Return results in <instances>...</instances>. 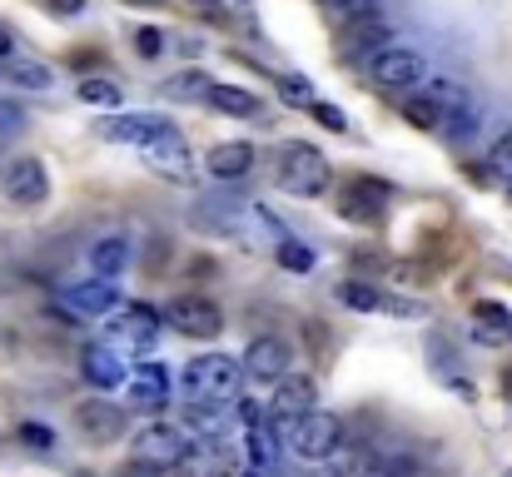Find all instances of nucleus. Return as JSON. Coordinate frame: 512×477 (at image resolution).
<instances>
[{
  "label": "nucleus",
  "instance_id": "obj_2",
  "mask_svg": "<svg viewBox=\"0 0 512 477\" xmlns=\"http://www.w3.org/2000/svg\"><path fill=\"white\" fill-rule=\"evenodd\" d=\"M274 174H279V184H284L289 194H299V199L324 194L329 179H334L329 155H324L319 145H309V140H289V145L274 155Z\"/></svg>",
  "mask_w": 512,
  "mask_h": 477
},
{
  "label": "nucleus",
  "instance_id": "obj_39",
  "mask_svg": "<svg viewBox=\"0 0 512 477\" xmlns=\"http://www.w3.org/2000/svg\"><path fill=\"white\" fill-rule=\"evenodd\" d=\"M324 5H329V10H348L353 0H324Z\"/></svg>",
  "mask_w": 512,
  "mask_h": 477
},
{
  "label": "nucleus",
  "instance_id": "obj_3",
  "mask_svg": "<svg viewBox=\"0 0 512 477\" xmlns=\"http://www.w3.org/2000/svg\"><path fill=\"white\" fill-rule=\"evenodd\" d=\"M284 433H289V453L304 458V463H329L343 448V418L339 413H324V408H309Z\"/></svg>",
  "mask_w": 512,
  "mask_h": 477
},
{
  "label": "nucleus",
  "instance_id": "obj_23",
  "mask_svg": "<svg viewBox=\"0 0 512 477\" xmlns=\"http://www.w3.org/2000/svg\"><path fill=\"white\" fill-rule=\"evenodd\" d=\"M90 264H95V274H105V279H120V274H125V264H130V239H125V234H110V239H100V244L90 249Z\"/></svg>",
  "mask_w": 512,
  "mask_h": 477
},
{
  "label": "nucleus",
  "instance_id": "obj_9",
  "mask_svg": "<svg viewBox=\"0 0 512 477\" xmlns=\"http://www.w3.org/2000/svg\"><path fill=\"white\" fill-rule=\"evenodd\" d=\"M0 184H5V199L20 204V209H35V204L50 199V174H45V164H40L35 155L10 159V169H5Z\"/></svg>",
  "mask_w": 512,
  "mask_h": 477
},
{
  "label": "nucleus",
  "instance_id": "obj_25",
  "mask_svg": "<svg viewBox=\"0 0 512 477\" xmlns=\"http://www.w3.org/2000/svg\"><path fill=\"white\" fill-rule=\"evenodd\" d=\"M209 85H214V80H209L204 70H179V75L165 80V95H170V100H209Z\"/></svg>",
  "mask_w": 512,
  "mask_h": 477
},
{
  "label": "nucleus",
  "instance_id": "obj_10",
  "mask_svg": "<svg viewBox=\"0 0 512 477\" xmlns=\"http://www.w3.org/2000/svg\"><path fill=\"white\" fill-rule=\"evenodd\" d=\"M239 363H244V378L249 383H279L289 373V363H294V348L284 338H254Z\"/></svg>",
  "mask_w": 512,
  "mask_h": 477
},
{
  "label": "nucleus",
  "instance_id": "obj_12",
  "mask_svg": "<svg viewBox=\"0 0 512 477\" xmlns=\"http://www.w3.org/2000/svg\"><path fill=\"white\" fill-rule=\"evenodd\" d=\"M75 423H80V433H85L90 443H115V438H125V408H115L110 398L80 403V408H75Z\"/></svg>",
  "mask_w": 512,
  "mask_h": 477
},
{
  "label": "nucleus",
  "instance_id": "obj_13",
  "mask_svg": "<svg viewBox=\"0 0 512 477\" xmlns=\"http://www.w3.org/2000/svg\"><path fill=\"white\" fill-rule=\"evenodd\" d=\"M170 130L174 125L170 120H160V115H115V120L100 125L105 140H115V145H135V150H145L150 140H160V135H170Z\"/></svg>",
  "mask_w": 512,
  "mask_h": 477
},
{
  "label": "nucleus",
  "instance_id": "obj_24",
  "mask_svg": "<svg viewBox=\"0 0 512 477\" xmlns=\"http://www.w3.org/2000/svg\"><path fill=\"white\" fill-rule=\"evenodd\" d=\"M378 458L368 448H339L334 453V477H378Z\"/></svg>",
  "mask_w": 512,
  "mask_h": 477
},
{
  "label": "nucleus",
  "instance_id": "obj_8",
  "mask_svg": "<svg viewBox=\"0 0 512 477\" xmlns=\"http://www.w3.org/2000/svg\"><path fill=\"white\" fill-rule=\"evenodd\" d=\"M165 318L184 338H219L224 333V309L214 299H199V294H179L170 309H165Z\"/></svg>",
  "mask_w": 512,
  "mask_h": 477
},
{
  "label": "nucleus",
  "instance_id": "obj_34",
  "mask_svg": "<svg viewBox=\"0 0 512 477\" xmlns=\"http://www.w3.org/2000/svg\"><path fill=\"white\" fill-rule=\"evenodd\" d=\"M309 110H314V120H319L324 130H334V135H343V130H348V120H343L339 105H329V100H314Z\"/></svg>",
  "mask_w": 512,
  "mask_h": 477
},
{
  "label": "nucleus",
  "instance_id": "obj_21",
  "mask_svg": "<svg viewBox=\"0 0 512 477\" xmlns=\"http://www.w3.org/2000/svg\"><path fill=\"white\" fill-rule=\"evenodd\" d=\"M5 70H0V80H10L15 90H50L55 85V70L50 65H40V60H0Z\"/></svg>",
  "mask_w": 512,
  "mask_h": 477
},
{
  "label": "nucleus",
  "instance_id": "obj_37",
  "mask_svg": "<svg viewBox=\"0 0 512 477\" xmlns=\"http://www.w3.org/2000/svg\"><path fill=\"white\" fill-rule=\"evenodd\" d=\"M50 5V15H80L85 10V0H45Z\"/></svg>",
  "mask_w": 512,
  "mask_h": 477
},
{
  "label": "nucleus",
  "instance_id": "obj_22",
  "mask_svg": "<svg viewBox=\"0 0 512 477\" xmlns=\"http://www.w3.org/2000/svg\"><path fill=\"white\" fill-rule=\"evenodd\" d=\"M423 100H428L438 115H453V110L473 105V100H468V90H463L458 80H448V75H423Z\"/></svg>",
  "mask_w": 512,
  "mask_h": 477
},
{
  "label": "nucleus",
  "instance_id": "obj_42",
  "mask_svg": "<svg viewBox=\"0 0 512 477\" xmlns=\"http://www.w3.org/2000/svg\"><path fill=\"white\" fill-rule=\"evenodd\" d=\"M503 477H512V473H503Z\"/></svg>",
  "mask_w": 512,
  "mask_h": 477
},
{
  "label": "nucleus",
  "instance_id": "obj_17",
  "mask_svg": "<svg viewBox=\"0 0 512 477\" xmlns=\"http://www.w3.org/2000/svg\"><path fill=\"white\" fill-rule=\"evenodd\" d=\"M140 155H145L150 169H160L165 179H189V145H184V135H179V130L160 135V140H150Z\"/></svg>",
  "mask_w": 512,
  "mask_h": 477
},
{
  "label": "nucleus",
  "instance_id": "obj_4",
  "mask_svg": "<svg viewBox=\"0 0 512 477\" xmlns=\"http://www.w3.org/2000/svg\"><path fill=\"white\" fill-rule=\"evenodd\" d=\"M160 318L165 314H155L150 304H115L110 314H105V343H115L120 353L130 348V353H145L155 338H160Z\"/></svg>",
  "mask_w": 512,
  "mask_h": 477
},
{
  "label": "nucleus",
  "instance_id": "obj_6",
  "mask_svg": "<svg viewBox=\"0 0 512 477\" xmlns=\"http://www.w3.org/2000/svg\"><path fill=\"white\" fill-rule=\"evenodd\" d=\"M189 443H194V438H184V433L170 428V423H145V428L130 438V453H135V463L165 473V468H179V458H184Z\"/></svg>",
  "mask_w": 512,
  "mask_h": 477
},
{
  "label": "nucleus",
  "instance_id": "obj_30",
  "mask_svg": "<svg viewBox=\"0 0 512 477\" xmlns=\"http://www.w3.org/2000/svg\"><path fill=\"white\" fill-rule=\"evenodd\" d=\"M403 115H408V125H418V130H438L443 125V115L423 100V95H413V100H403Z\"/></svg>",
  "mask_w": 512,
  "mask_h": 477
},
{
  "label": "nucleus",
  "instance_id": "obj_26",
  "mask_svg": "<svg viewBox=\"0 0 512 477\" xmlns=\"http://www.w3.org/2000/svg\"><path fill=\"white\" fill-rule=\"evenodd\" d=\"M339 304L358 309V314H378V309H383V294L368 289L363 279H348V284H339Z\"/></svg>",
  "mask_w": 512,
  "mask_h": 477
},
{
  "label": "nucleus",
  "instance_id": "obj_28",
  "mask_svg": "<svg viewBox=\"0 0 512 477\" xmlns=\"http://www.w3.org/2000/svg\"><path fill=\"white\" fill-rule=\"evenodd\" d=\"M274 259H279L289 274H309V269L319 264V259H314V249H309V244H299V239H279Z\"/></svg>",
  "mask_w": 512,
  "mask_h": 477
},
{
  "label": "nucleus",
  "instance_id": "obj_14",
  "mask_svg": "<svg viewBox=\"0 0 512 477\" xmlns=\"http://www.w3.org/2000/svg\"><path fill=\"white\" fill-rule=\"evenodd\" d=\"M80 373L95 383V388H120L125 378H130V368H125V358H120V348L115 343H90L85 353H80Z\"/></svg>",
  "mask_w": 512,
  "mask_h": 477
},
{
  "label": "nucleus",
  "instance_id": "obj_1",
  "mask_svg": "<svg viewBox=\"0 0 512 477\" xmlns=\"http://www.w3.org/2000/svg\"><path fill=\"white\" fill-rule=\"evenodd\" d=\"M184 398L189 408H234L239 403V383H244V363L229 358V353H204V358H189L184 363Z\"/></svg>",
  "mask_w": 512,
  "mask_h": 477
},
{
  "label": "nucleus",
  "instance_id": "obj_15",
  "mask_svg": "<svg viewBox=\"0 0 512 477\" xmlns=\"http://www.w3.org/2000/svg\"><path fill=\"white\" fill-rule=\"evenodd\" d=\"M115 304H120V294H115V279H105V274L65 289V309H70V314H80V318H105Z\"/></svg>",
  "mask_w": 512,
  "mask_h": 477
},
{
  "label": "nucleus",
  "instance_id": "obj_16",
  "mask_svg": "<svg viewBox=\"0 0 512 477\" xmlns=\"http://www.w3.org/2000/svg\"><path fill=\"white\" fill-rule=\"evenodd\" d=\"M130 403H135L140 413H160V408L170 403V373H165L160 363L135 368V373H130Z\"/></svg>",
  "mask_w": 512,
  "mask_h": 477
},
{
  "label": "nucleus",
  "instance_id": "obj_40",
  "mask_svg": "<svg viewBox=\"0 0 512 477\" xmlns=\"http://www.w3.org/2000/svg\"><path fill=\"white\" fill-rule=\"evenodd\" d=\"M130 5H165V0H130Z\"/></svg>",
  "mask_w": 512,
  "mask_h": 477
},
{
  "label": "nucleus",
  "instance_id": "obj_32",
  "mask_svg": "<svg viewBox=\"0 0 512 477\" xmlns=\"http://www.w3.org/2000/svg\"><path fill=\"white\" fill-rule=\"evenodd\" d=\"M20 130H25V110L0 95V140H10V135H20Z\"/></svg>",
  "mask_w": 512,
  "mask_h": 477
},
{
  "label": "nucleus",
  "instance_id": "obj_33",
  "mask_svg": "<svg viewBox=\"0 0 512 477\" xmlns=\"http://www.w3.org/2000/svg\"><path fill=\"white\" fill-rule=\"evenodd\" d=\"M165 40H170L165 30H150V25H145V30H135V50H140L145 60H155V55H165Z\"/></svg>",
  "mask_w": 512,
  "mask_h": 477
},
{
  "label": "nucleus",
  "instance_id": "obj_7",
  "mask_svg": "<svg viewBox=\"0 0 512 477\" xmlns=\"http://www.w3.org/2000/svg\"><path fill=\"white\" fill-rule=\"evenodd\" d=\"M309 408H319V383L304 378V373H284L274 383V398H269V423L284 433L294 418H304Z\"/></svg>",
  "mask_w": 512,
  "mask_h": 477
},
{
  "label": "nucleus",
  "instance_id": "obj_31",
  "mask_svg": "<svg viewBox=\"0 0 512 477\" xmlns=\"http://www.w3.org/2000/svg\"><path fill=\"white\" fill-rule=\"evenodd\" d=\"M20 448H30V453H55V433L45 428V423H20Z\"/></svg>",
  "mask_w": 512,
  "mask_h": 477
},
{
  "label": "nucleus",
  "instance_id": "obj_29",
  "mask_svg": "<svg viewBox=\"0 0 512 477\" xmlns=\"http://www.w3.org/2000/svg\"><path fill=\"white\" fill-rule=\"evenodd\" d=\"M279 100L294 105V110H309L319 95H314V85H309L304 75H279Z\"/></svg>",
  "mask_w": 512,
  "mask_h": 477
},
{
  "label": "nucleus",
  "instance_id": "obj_20",
  "mask_svg": "<svg viewBox=\"0 0 512 477\" xmlns=\"http://www.w3.org/2000/svg\"><path fill=\"white\" fill-rule=\"evenodd\" d=\"M209 105H214L219 115H239V120H259V115H264L259 95H249V90H239V85H209Z\"/></svg>",
  "mask_w": 512,
  "mask_h": 477
},
{
  "label": "nucleus",
  "instance_id": "obj_38",
  "mask_svg": "<svg viewBox=\"0 0 512 477\" xmlns=\"http://www.w3.org/2000/svg\"><path fill=\"white\" fill-rule=\"evenodd\" d=\"M10 55H15V30L0 20V60H10Z\"/></svg>",
  "mask_w": 512,
  "mask_h": 477
},
{
  "label": "nucleus",
  "instance_id": "obj_35",
  "mask_svg": "<svg viewBox=\"0 0 512 477\" xmlns=\"http://www.w3.org/2000/svg\"><path fill=\"white\" fill-rule=\"evenodd\" d=\"M478 318H483V328H493V333H512V314L503 304H478Z\"/></svg>",
  "mask_w": 512,
  "mask_h": 477
},
{
  "label": "nucleus",
  "instance_id": "obj_41",
  "mask_svg": "<svg viewBox=\"0 0 512 477\" xmlns=\"http://www.w3.org/2000/svg\"><path fill=\"white\" fill-rule=\"evenodd\" d=\"M194 5H214V0H194Z\"/></svg>",
  "mask_w": 512,
  "mask_h": 477
},
{
  "label": "nucleus",
  "instance_id": "obj_18",
  "mask_svg": "<svg viewBox=\"0 0 512 477\" xmlns=\"http://www.w3.org/2000/svg\"><path fill=\"white\" fill-rule=\"evenodd\" d=\"M254 159H259V150L249 140H229V145L209 150V174L214 179H244V174H254Z\"/></svg>",
  "mask_w": 512,
  "mask_h": 477
},
{
  "label": "nucleus",
  "instance_id": "obj_19",
  "mask_svg": "<svg viewBox=\"0 0 512 477\" xmlns=\"http://www.w3.org/2000/svg\"><path fill=\"white\" fill-rule=\"evenodd\" d=\"M383 45H393V30L383 15H363V20H348V55H378Z\"/></svg>",
  "mask_w": 512,
  "mask_h": 477
},
{
  "label": "nucleus",
  "instance_id": "obj_27",
  "mask_svg": "<svg viewBox=\"0 0 512 477\" xmlns=\"http://www.w3.org/2000/svg\"><path fill=\"white\" fill-rule=\"evenodd\" d=\"M80 100H85V105L115 110V105H120V85H115L110 75H90V80H80Z\"/></svg>",
  "mask_w": 512,
  "mask_h": 477
},
{
  "label": "nucleus",
  "instance_id": "obj_5",
  "mask_svg": "<svg viewBox=\"0 0 512 477\" xmlns=\"http://www.w3.org/2000/svg\"><path fill=\"white\" fill-rule=\"evenodd\" d=\"M423 75H428V65H423V55H413V50H403V45H383L378 55H368V80L378 85V90H413V85H423Z\"/></svg>",
  "mask_w": 512,
  "mask_h": 477
},
{
  "label": "nucleus",
  "instance_id": "obj_36",
  "mask_svg": "<svg viewBox=\"0 0 512 477\" xmlns=\"http://www.w3.org/2000/svg\"><path fill=\"white\" fill-rule=\"evenodd\" d=\"M488 159H493V169H498V174L512 184V130L498 140V145H493V155H488Z\"/></svg>",
  "mask_w": 512,
  "mask_h": 477
},
{
  "label": "nucleus",
  "instance_id": "obj_11",
  "mask_svg": "<svg viewBox=\"0 0 512 477\" xmlns=\"http://www.w3.org/2000/svg\"><path fill=\"white\" fill-rule=\"evenodd\" d=\"M174 473L179 477H234V453L219 438H199V443L184 448V458H179Z\"/></svg>",
  "mask_w": 512,
  "mask_h": 477
}]
</instances>
